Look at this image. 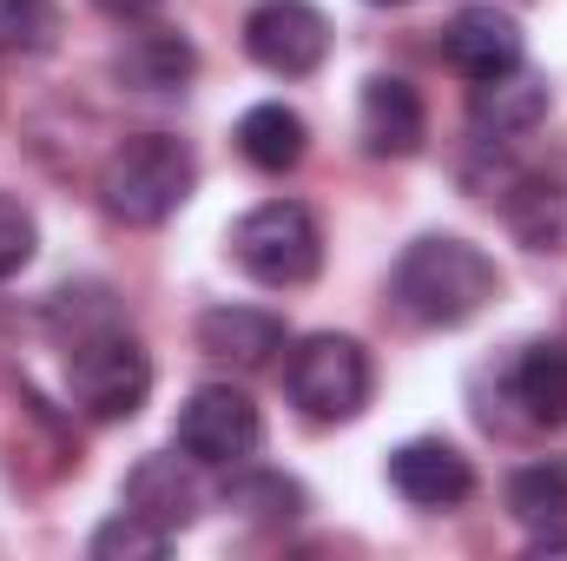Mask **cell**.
I'll list each match as a JSON object with an SVG mask.
<instances>
[{
	"instance_id": "603a6c76",
	"label": "cell",
	"mask_w": 567,
	"mask_h": 561,
	"mask_svg": "<svg viewBox=\"0 0 567 561\" xmlns=\"http://www.w3.org/2000/svg\"><path fill=\"white\" fill-rule=\"evenodd\" d=\"M100 13H113V20H140V13H152L158 0H93Z\"/></svg>"
},
{
	"instance_id": "d6986e66",
	"label": "cell",
	"mask_w": 567,
	"mask_h": 561,
	"mask_svg": "<svg viewBox=\"0 0 567 561\" xmlns=\"http://www.w3.org/2000/svg\"><path fill=\"white\" fill-rule=\"evenodd\" d=\"M508 516L528 522V529H561L567 522V462L515 469V482H508Z\"/></svg>"
},
{
	"instance_id": "52a82bcc",
	"label": "cell",
	"mask_w": 567,
	"mask_h": 561,
	"mask_svg": "<svg viewBox=\"0 0 567 561\" xmlns=\"http://www.w3.org/2000/svg\"><path fill=\"white\" fill-rule=\"evenodd\" d=\"M245 53H251L265 73H278V80H303V73H317L323 53H330V20H323L310 0H265V7H251V20H245Z\"/></svg>"
},
{
	"instance_id": "7c38bea8",
	"label": "cell",
	"mask_w": 567,
	"mask_h": 561,
	"mask_svg": "<svg viewBox=\"0 0 567 561\" xmlns=\"http://www.w3.org/2000/svg\"><path fill=\"white\" fill-rule=\"evenodd\" d=\"M198 350L231 364V370H265L284 350V324L271 310H251V304H218L198 317Z\"/></svg>"
},
{
	"instance_id": "cb8c5ba5",
	"label": "cell",
	"mask_w": 567,
	"mask_h": 561,
	"mask_svg": "<svg viewBox=\"0 0 567 561\" xmlns=\"http://www.w3.org/2000/svg\"><path fill=\"white\" fill-rule=\"evenodd\" d=\"M377 7H396V0H377Z\"/></svg>"
},
{
	"instance_id": "9c48e42d",
	"label": "cell",
	"mask_w": 567,
	"mask_h": 561,
	"mask_svg": "<svg viewBox=\"0 0 567 561\" xmlns=\"http://www.w3.org/2000/svg\"><path fill=\"white\" fill-rule=\"evenodd\" d=\"M390 482H396V496L416 502V509H455V502L475 496V469H468V456H462L455 442H442V436H416V442H403V449L390 456Z\"/></svg>"
},
{
	"instance_id": "30bf717a",
	"label": "cell",
	"mask_w": 567,
	"mask_h": 561,
	"mask_svg": "<svg viewBox=\"0 0 567 561\" xmlns=\"http://www.w3.org/2000/svg\"><path fill=\"white\" fill-rule=\"evenodd\" d=\"M442 60H449L462 80H495V73L522 67V27H515L502 7H462V13L442 27Z\"/></svg>"
},
{
	"instance_id": "44dd1931",
	"label": "cell",
	"mask_w": 567,
	"mask_h": 561,
	"mask_svg": "<svg viewBox=\"0 0 567 561\" xmlns=\"http://www.w3.org/2000/svg\"><path fill=\"white\" fill-rule=\"evenodd\" d=\"M53 33H60V7L53 0H0V47L47 53Z\"/></svg>"
},
{
	"instance_id": "ba28073f",
	"label": "cell",
	"mask_w": 567,
	"mask_h": 561,
	"mask_svg": "<svg viewBox=\"0 0 567 561\" xmlns=\"http://www.w3.org/2000/svg\"><path fill=\"white\" fill-rule=\"evenodd\" d=\"M357 140H363V152H377V159H410V152H423V140H429L423 93H416L410 80H396V73L363 80V100H357Z\"/></svg>"
},
{
	"instance_id": "5b68a950",
	"label": "cell",
	"mask_w": 567,
	"mask_h": 561,
	"mask_svg": "<svg viewBox=\"0 0 567 561\" xmlns=\"http://www.w3.org/2000/svg\"><path fill=\"white\" fill-rule=\"evenodd\" d=\"M284 390L303 417L317 422H350L363 417L370 404V350L357 337H337V330H317L290 350L284 364Z\"/></svg>"
},
{
	"instance_id": "8992f818",
	"label": "cell",
	"mask_w": 567,
	"mask_h": 561,
	"mask_svg": "<svg viewBox=\"0 0 567 561\" xmlns=\"http://www.w3.org/2000/svg\"><path fill=\"white\" fill-rule=\"evenodd\" d=\"M258 442H265V417H258V404H251L245 390H231V384H198V390L185 397V410H178V449H185L192 462L231 469V462L258 456Z\"/></svg>"
},
{
	"instance_id": "5bb4252c",
	"label": "cell",
	"mask_w": 567,
	"mask_h": 561,
	"mask_svg": "<svg viewBox=\"0 0 567 561\" xmlns=\"http://www.w3.org/2000/svg\"><path fill=\"white\" fill-rule=\"evenodd\" d=\"M508 404H522V417L535 429H561L567 422V350L561 344H528L508 370Z\"/></svg>"
},
{
	"instance_id": "6da1fadb",
	"label": "cell",
	"mask_w": 567,
	"mask_h": 561,
	"mask_svg": "<svg viewBox=\"0 0 567 561\" xmlns=\"http://www.w3.org/2000/svg\"><path fill=\"white\" fill-rule=\"evenodd\" d=\"M502 290V272L482 245L468 238H416L396 272H390V297L410 324L429 330H449V324H468L475 310H488V297Z\"/></svg>"
},
{
	"instance_id": "7402d4cb",
	"label": "cell",
	"mask_w": 567,
	"mask_h": 561,
	"mask_svg": "<svg viewBox=\"0 0 567 561\" xmlns=\"http://www.w3.org/2000/svg\"><path fill=\"white\" fill-rule=\"evenodd\" d=\"M33 252H40V225H33V212H27L20 198H7V192H0V278L27 272V265H33Z\"/></svg>"
},
{
	"instance_id": "e0dca14e",
	"label": "cell",
	"mask_w": 567,
	"mask_h": 561,
	"mask_svg": "<svg viewBox=\"0 0 567 561\" xmlns=\"http://www.w3.org/2000/svg\"><path fill=\"white\" fill-rule=\"evenodd\" d=\"M508 225H515L535 252H555L567 238V192L555 178H515V192H508Z\"/></svg>"
},
{
	"instance_id": "9a60e30c",
	"label": "cell",
	"mask_w": 567,
	"mask_h": 561,
	"mask_svg": "<svg viewBox=\"0 0 567 561\" xmlns=\"http://www.w3.org/2000/svg\"><path fill=\"white\" fill-rule=\"evenodd\" d=\"M192 47L178 40V33H165V27H145L133 33L126 47H120V60H113V73L126 80V86H140V93H178L185 80H192Z\"/></svg>"
},
{
	"instance_id": "ac0fdd59",
	"label": "cell",
	"mask_w": 567,
	"mask_h": 561,
	"mask_svg": "<svg viewBox=\"0 0 567 561\" xmlns=\"http://www.w3.org/2000/svg\"><path fill=\"white\" fill-rule=\"evenodd\" d=\"M225 509H238L245 522H297L303 516V482H290L278 469H245L225 482Z\"/></svg>"
},
{
	"instance_id": "3957f363",
	"label": "cell",
	"mask_w": 567,
	"mask_h": 561,
	"mask_svg": "<svg viewBox=\"0 0 567 561\" xmlns=\"http://www.w3.org/2000/svg\"><path fill=\"white\" fill-rule=\"evenodd\" d=\"M66 390L93 422H126L152 397V357L120 317H106V324L66 337Z\"/></svg>"
},
{
	"instance_id": "ffe728a7",
	"label": "cell",
	"mask_w": 567,
	"mask_h": 561,
	"mask_svg": "<svg viewBox=\"0 0 567 561\" xmlns=\"http://www.w3.org/2000/svg\"><path fill=\"white\" fill-rule=\"evenodd\" d=\"M86 549H93V561H158L165 549H172V529H158V522L133 516V509H120L113 522L93 529Z\"/></svg>"
},
{
	"instance_id": "2e32d148",
	"label": "cell",
	"mask_w": 567,
	"mask_h": 561,
	"mask_svg": "<svg viewBox=\"0 0 567 561\" xmlns=\"http://www.w3.org/2000/svg\"><path fill=\"white\" fill-rule=\"evenodd\" d=\"M303 145H310V126H303L284 100H265V106H251V113L238 120V152H245L258 172H290V165L303 159Z\"/></svg>"
},
{
	"instance_id": "4fadbf2b",
	"label": "cell",
	"mask_w": 567,
	"mask_h": 561,
	"mask_svg": "<svg viewBox=\"0 0 567 561\" xmlns=\"http://www.w3.org/2000/svg\"><path fill=\"white\" fill-rule=\"evenodd\" d=\"M126 509L178 536L198 516V482H192V469L178 456H140L133 476H126Z\"/></svg>"
},
{
	"instance_id": "7a4b0ae2",
	"label": "cell",
	"mask_w": 567,
	"mask_h": 561,
	"mask_svg": "<svg viewBox=\"0 0 567 561\" xmlns=\"http://www.w3.org/2000/svg\"><path fill=\"white\" fill-rule=\"evenodd\" d=\"M192 185H198V159L172 133H133L100 165V205L120 225H165L192 198Z\"/></svg>"
},
{
	"instance_id": "277c9868",
	"label": "cell",
	"mask_w": 567,
	"mask_h": 561,
	"mask_svg": "<svg viewBox=\"0 0 567 561\" xmlns=\"http://www.w3.org/2000/svg\"><path fill=\"white\" fill-rule=\"evenodd\" d=\"M231 258H238V272H251L258 284H310L317 278V265H323V232H317V218L297 205V198H265V205H251L238 225H231Z\"/></svg>"
},
{
	"instance_id": "8fae6325",
	"label": "cell",
	"mask_w": 567,
	"mask_h": 561,
	"mask_svg": "<svg viewBox=\"0 0 567 561\" xmlns=\"http://www.w3.org/2000/svg\"><path fill=\"white\" fill-rule=\"evenodd\" d=\"M548 120V80L528 73V67H508L495 80H475V100H468V126L482 140H528L535 126Z\"/></svg>"
}]
</instances>
